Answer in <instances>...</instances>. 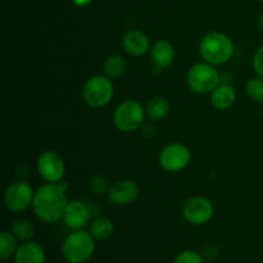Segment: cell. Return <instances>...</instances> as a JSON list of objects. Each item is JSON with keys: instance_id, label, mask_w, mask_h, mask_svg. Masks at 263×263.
Returning a JSON list of instances; mask_svg holds the SVG:
<instances>
[{"instance_id": "obj_1", "label": "cell", "mask_w": 263, "mask_h": 263, "mask_svg": "<svg viewBox=\"0 0 263 263\" xmlns=\"http://www.w3.org/2000/svg\"><path fill=\"white\" fill-rule=\"evenodd\" d=\"M67 187L68 185L63 181L58 184L46 182L35 190L32 210L41 221L54 223L63 218L64 211L69 202L66 195Z\"/></svg>"}, {"instance_id": "obj_2", "label": "cell", "mask_w": 263, "mask_h": 263, "mask_svg": "<svg viewBox=\"0 0 263 263\" xmlns=\"http://www.w3.org/2000/svg\"><path fill=\"white\" fill-rule=\"evenodd\" d=\"M234 49L235 48L230 36L221 31H211L205 33L199 43L200 57L212 66H221L230 61Z\"/></svg>"}, {"instance_id": "obj_3", "label": "cell", "mask_w": 263, "mask_h": 263, "mask_svg": "<svg viewBox=\"0 0 263 263\" xmlns=\"http://www.w3.org/2000/svg\"><path fill=\"white\" fill-rule=\"evenodd\" d=\"M62 253L69 263H86L95 253V239L87 231H73L64 239Z\"/></svg>"}, {"instance_id": "obj_4", "label": "cell", "mask_w": 263, "mask_h": 263, "mask_svg": "<svg viewBox=\"0 0 263 263\" xmlns=\"http://www.w3.org/2000/svg\"><path fill=\"white\" fill-rule=\"evenodd\" d=\"M115 95L112 80L104 74L89 77L82 86V99L90 108L99 109L108 105Z\"/></svg>"}, {"instance_id": "obj_5", "label": "cell", "mask_w": 263, "mask_h": 263, "mask_svg": "<svg viewBox=\"0 0 263 263\" xmlns=\"http://www.w3.org/2000/svg\"><path fill=\"white\" fill-rule=\"evenodd\" d=\"M220 72L215 66L202 62L192 66L187 71L186 82L193 92L199 95L211 94L220 85Z\"/></svg>"}, {"instance_id": "obj_6", "label": "cell", "mask_w": 263, "mask_h": 263, "mask_svg": "<svg viewBox=\"0 0 263 263\" xmlns=\"http://www.w3.org/2000/svg\"><path fill=\"white\" fill-rule=\"evenodd\" d=\"M146 110L138 100L127 99L120 103L113 112V123L122 133H134L144 125Z\"/></svg>"}, {"instance_id": "obj_7", "label": "cell", "mask_w": 263, "mask_h": 263, "mask_svg": "<svg viewBox=\"0 0 263 263\" xmlns=\"http://www.w3.org/2000/svg\"><path fill=\"white\" fill-rule=\"evenodd\" d=\"M192 159V152L186 145L181 143L167 144L159 152V166L167 172H180L186 168Z\"/></svg>"}, {"instance_id": "obj_8", "label": "cell", "mask_w": 263, "mask_h": 263, "mask_svg": "<svg viewBox=\"0 0 263 263\" xmlns=\"http://www.w3.org/2000/svg\"><path fill=\"white\" fill-rule=\"evenodd\" d=\"M35 190L28 182L15 181L7 187L4 194V203L7 208L12 212H23L27 208L32 207Z\"/></svg>"}, {"instance_id": "obj_9", "label": "cell", "mask_w": 263, "mask_h": 263, "mask_svg": "<svg viewBox=\"0 0 263 263\" xmlns=\"http://www.w3.org/2000/svg\"><path fill=\"white\" fill-rule=\"evenodd\" d=\"M181 213L187 223L200 226L210 222L215 213V205L205 197H193L184 203Z\"/></svg>"}, {"instance_id": "obj_10", "label": "cell", "mask_w": 263, "mask_h": 263, "mask_svg": "<svg viewBox=\"0 0 263 263\" xmlns=\"http://www.w3.org/2000/svg\"><path fill=\"white\" fill-rule=\"evenodd\" d=\"M37 172L44 181L58 184L63 180L64 172H66V164L61 154L54 151H45L39 156Z\"/></svg>"}, {"instance_id": "obj_11", "label": "cell", "mask_w": 263, "mask_h": 263, "mask_svg": "<svg viewBox=\"0 0 263 263\" xmlns=\"http://www.w3.org/2000/svg\"><path fill=\"white\" fill-rule=\"evenodd\" d=\"M107 193L108 199L112 204L123 207L135 202L139 195V186L133 180H120L109 186Z\"/></svg>"}, {"instance_id": "obj_12", "label": "cell", "mask_w": 263, "mask_h": 263, "mask_svg": "<svg viewBox=\"0 0 263 263\" xmlns=\"http://www.w3.org/2000/svg\"><path fill=\"white\" fill-rule=\"evenodd\" d=\"M62 220L71 230H82L90 221L89 207L81 200H69Z\"/></svg>"}, {"instance_id": "obj_13", "label": "cell", "mask_w": 263, "mask_h": 263, "mask_svg": "<svg viewBox=\"0 0 263 263\" xmlns=\"http://www.w3.org/2000/svg\"><path fill=\"white\" fill-rule=\"evenodd\" d=\"M122 46L131 57H143L151 51V40L141 30H130L123 35Z\"/></svg>"}, {"instance_id": "obj_14", "label": "cell", "mask_w": 263, "mask_h": 263, "mask_svg": "<svg viewBox=\"0 0 263 263\" xmlns=\"http://www.w3.org/2000/svg\"><path fill=\"white\" fill-rule=\"evenodd\" d=\"M151 59L152 63L158 69H166L174 63L176 51H175L174 45L170 41L161 39L157 40L151 48Z\"/></svg>"}, {"instance_id": "obj_15", "label": "cell", "mask_w": 263, "mask_h": 263, "mask_svg": "<svg viewBox=\"0 0 263 263\" xmlns=\"http://www.w3.org/2000/svg\"><path fill=\"white\" fill-rule=\"evenodd\" d=\"M45 251L39 243L32 240L23 241L18 246L14 254V263H45Z\"/></svg>"}, {"instance_id": "obj_16", "label": "cell", "mask_w": 263, "mask_h": 263, "mask_svg": "<svg viewBox=\"0 0 263 263\" xmlns=\"http://www.w3.org/2000/svg\"><path fill=\"white\" fill-rule=\"evenodd\" d=\"M236 100V91L230 85H218L211 92V104L217 110H226L234 105Z\"/></svg>"}, {"instance_id": "obj_17", "label": "cell", "mask_w": 263, "mask_h": 263, "mask_svg": "<svg viewBox=\"0 0 263 263\" xmlns=\"http://www.w3.org/2000/svg\"><path fill=\"white\" fill-rule=\"evenodd\" d=\"M126 68H127L126 59L122 55L115 54L105 59L104 64H103V74L110 80L120 79L121 76L125 74Z\"/></svg>"}, {"instance_id": "obj_18", "label": "cell", "mask_w": 263, "mask_h": 263, "mask_svg": "<svg viewBox=\"0 0 263 263\" xmlns=\"http://www.w3.org/2000/svg\"><path fill=\"white\" fill-rule=\"evenodd\" d=\"M89 233L95 240H107L115 233V223L107 217L95 218L90 225Z\"/></svg>"}, {"instance_id": "obj_19", "label": "cell", "mask_w": 263, "mask_h": 263, "mask_svg": "<svg viewBox=\"0 0 263 263\" xmlns=\"http://www.w3.org/2000/svg\"><path fill=\"white\" fill-rule=\"evenodd\" d=\"M146 115L153 121H161L166 118L170 113L168 100L162 97H154L146 104Z\"/></svg>"}, {"instance_id": "obj_20", "label": "cell", "mask_w": 263, "mask_h": 263, "mask_svg": "<svg viewBox=\"0 0 263 263\" xmlns=\"http://www.w3.org/2000/svg\"><path fill=\"white\" fill-rule=\"evenodd\" d=\"M10 233L20 241H28L33 236V226L27 218H17L10 228Z\"/></svg>"}, {"instance_id": "obj_21", "label": "cell", "mask_w": 263, "mask_h": 263, "mask_svg": "<svg viewBox=\"0 0 263 263\" xmlns=\"http://www.w3.org/2000/svg\"><path fill=\"white\" fill-rule=\"evenodd\" d=\"M17 238L9 231H2L0 234V258L3 261L14 256L17 252Z\"/></svg>"}, {"instance_id": "obj_22", "label": "cell", "mask_w": 263, "mask_h": 263, "mask_svg": "<svg viewBox=\"0 0 263 263\" xmlns=\"http://www.w3.org/2000/svg\"><path fill=\"white\" fill-rule=\"evenodd\" d=\"M246 92L253 102L263 103V77H253L246 84Z\"/></svg>"}, {"instance_id": "obj_23", "label": "cell", "mask_w": 263, "mask_h": 263, "mask_svg": "<svg viewBox=\"0 0 263 263\" xmlns=\"http://www.w3.org/2000/svg\"><path fill=\"white\" fill-rule=\"evenodd\" d=\"M174 263H204V258L195 251H182L175 258Z\"/></svg>"}, {"instance_id": "obj_24", "label": "cell", "mask_w": 263, "mask_h": 263, "mask_svg": "<svg viewBox=\"0 0 263 263\" xmlns=\"http://www.w3.org/2000/svg\"><path fill=\"white\" fill-rule=\"evenodd\" d=\"M252 64H253L254 72H256L259 77H263V45L259 46V48L257 49L256 53H254Z\"/></svg>"}, {"instance_id": "obj_25", "label": "cell", "mask_w": 263, "mask_h": 263, "mask_svg": "<svg viewBox=\"0 0 263 263\" xmlns=\"http://www.w3.org/2000/svg\"><path fill=\"white\" fill-rule=\"evenodd\" d=\"M90 185V189L92 192H95L97 194H102L103 192H108L109 187L107 186V181H105L103 177H92L89 182Z\"/></svg>"}, {"instance_id": "obj_26", "label": "cell", "mask_w": 263, "mask_h": 263, "mask_svg": "<svg viewBox=\"0 0 263 263\" xmlns=\"http://www.w3.org/2000/svg\"><path fill=\"white\" fill-rule=\"evenodd\" d=\"M91 2L92 0H72V3H73L76 7H86V5H89Z\"/></svg>"}, {"instance_id": "obj_27", "label": "cell", "mask_w": 263, "mask_h": 263, "mask_svg": "<svg viewBox=\"0 0 263 263\" xmlns=\"http://www.w3.org/2000/svg\"><path fill=\"white\" fill-rule=\"evenodd\" d=\"M259 27H261L263 31V12L261 13V15H259Z\"/></svg>"}, {"instance_id": "obj_28", "label": "cell", "mask_w": 263, "mask_h": 263, "mask_svg": "<svg viewBox=\"0 0 263 263\" xmlns=\"http://www.w3.org/2000/svg\"><path fill=\"white\" fill-rule=\"evenodd\" d=\"M259 2H261V3H262V5H263V0H259Z\"/></svg>"}]
</instances>
